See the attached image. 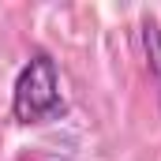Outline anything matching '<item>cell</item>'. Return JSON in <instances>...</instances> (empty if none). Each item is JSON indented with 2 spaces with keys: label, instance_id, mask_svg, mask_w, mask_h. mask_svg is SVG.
I'll use <instances>...</instances> for the list:
<instances>
[{
  "label": "cell",
  "instance_id": "6da1fadb",
  "mask_svg": "<svg viewBox=\"0 0 161 161\" xmlns=\"http://www.w3.org/2000/svg\"><path fill=\"white\" fill-rule=\"evenodd\" d=\"M64 113V94H60V71L56 60L38 49L30 60L19 68L11 86V116L19 124H45Z\"/></svg>",
  "mask_w": 161,
  "mask_h": 161
},
{
  "label": "cell",
  "instance_id": "7a4b0ae2",
  "mask_svg": "<svg viewBox=\"0 0 161 161\" xmlns=\"http://www.w3.org/2000/svg\"><path fill=\"white\" fill-rule=\"evenodd\" d=\"M142 45H146V56H150V71L158 75V86H161V30L154 19L142 23Z\"/></svg>",
  "mask_w": 161,
  "mask_h": 161
}]
</instances>
